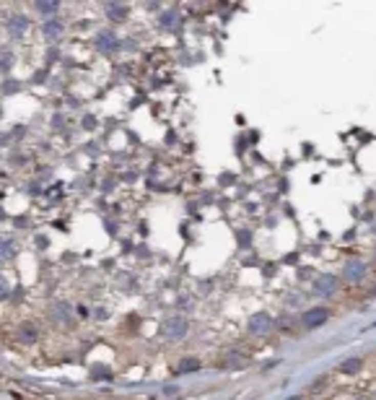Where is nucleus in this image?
Returning <instances> with one entry per match:
<instances>
[{
	"mask_svg": "<svg viewBox=\"0 0 376 400\" xmlns=\"http://www.w3.org/2000/svg\"><path fill=\"white\" fill-rule=\"evenodd\" d=\"M163 333H166V338H174V341H179V338H184L187 335V319L184 317H169L163 323Z\"/></svg>",
	"mask_w": 376,
	"mask_h": 400,
	"instance_id": "f257e3e1",
	"label": "nucleus"
},
{
	"mask_svg": "<svg viewBox=\"0 0 376 400\" xmlns=\"http://www.w3.org/2000/svg\"><path fill=\"white\" fill-rule=\"evenodd\" d=\"M329 319V309L327 307H314V309H309L306 314H304V325L306 328H319V325H324Z\"/></svg>",
	"mask_w": 376,
	"mask_h": 400,
	"instance_id": "f03ea898",
	"label": "nucleus"
},
{
	"mask_svg": "<svg viewBox=\"0 0 376 400\" xmlns=\"http://www.w3.org/2000/svg\"><path fill=\"white\" fill-rule=\"evenodd\" d=\"M343 275L348 278L350 284H358L361 278L366 275V263H363V260H348V265H345Z\"/></svg>",
	"mask_w": 376,
	"mask_h": 400,
	"instance_id": "7ed1b4c3",
	"label": "nucleus"
},
{
	"mask_svg": "<svg viewBox=\"0 0 376 400\" xmlns=\"http://www.w3.org/2000/svg\"><path fill=\"white\" fill-rule=\"evenodd\" d=\"M335 289H338V278L335 275H319L317 281H314V291L322 294V296L335 294Z\"/></svg>",
	"mask_w": 376,
	"mask_h": 400,
	"instance_id": "20e7f679",
	"label": "nucleus"
},
{
	"mask_svg": "<svg viewBox=\"0 0 376 400\" xmlns=\"http://www.w3.org/2000/svg\"><path fill=\"white\" fill-rule=\"evenodd\" d=\"M96 47H99L101 52H114V50H119V39H117L114 31H101V34L96 36Z\"/></svg>",
	"mask_w": 376,
	"mask_h": 400,
	"instance_id": "39448f33",
	"label": "nucleus"
},
{
	"mask_svg": "<svg viewBox=\"0 0 376 400\" xmlns=\"http://www.w3.org/2000/svg\"><path fill=\"white\" fill-rule=\"evenodd\" d=\"M270 325H273V317H270V314H255L252 323H249V330L260 335V333H267Z\"/></svg>",
	"mask_w": 376,
	"mask_h": 400,
	"instance_id": "423d86ee",
	"label": "nucleus"
},
{
	"mask_svg": "<svg viewBox=\"0 0 376 400\" xmlns=\"http://www.w3.org/2000/svg\"><path fill=\"white\" fill-rule=\"evenodd\" d=\"M104 13L112 21H124V18H128V6H124V3H104Z\"/></svg>",
	"mask_w": 376,
	"mask_h": 400,
	"instance_id": "0eeeda50",
	"label": "nucleus"
},
{
	"mask_svg": "<svg viewBox=\"0 0 376 400\" xmlns=\"http://www.w3.org/2000/svg\"><path fill=\"white\" fill-rule=\"evenodd\" d=\"M26 29H29V21H26L24 16H11V18H8V34H11V36L18 39V36L26 34Z\"/></svg>",
	"mask_w": 376,
	"mask_h": 400,
	"instance_id": "6e6552de",
	"label": "nucleus"
},
{
	"mask_svg": "<svg viewBox=\"0 0 376 400\" xmlns=\"http://www.w3.org/2000/svg\"><path fill=\"white\" fill-rule=\"evenodd\" d=\"M41 34H45L47 39H57L62 34V24L60 21H47L45 26H41Z\"/></svg>",
	"mask_w": 376,
	"mask_h": 400,
	"instance_id": "1a4fd4ad",
	"label": "nucleus"
},
{
	"mask_svg": "<svg viewBox=\"0 0 376 400\" xmlns=\"http://www.w3.org/2000/svg\"><path fill=\"white\" fill-rule=\"evenodd\" d=\"M34 6H36V11H39V13H45V16H52V13L60 8L57 0H39V3H34Z\"/></svg>",
	"mask_w": 376,
	"mask_h": 400,
	"instance_id": "9d476101",
	"label": "nucleus"
},
{
	"mask_svg": "<svg viewBox=\"0 0 376 400\" xmlns=\"http://www.w3.org/2000/svg\"><path fill=\"white\" fill-rule=\"evenodd\" d=\"M55 319H57V323H65V325H73V317H70V309L65 307V304H57L55 309Z\"/></svg>",
	"mask_w": 376,
	"mask_h": 400,
	"instance_id": "9b49d317",
	"label": "nucleus"
},
{
	"mask_svg": "<svg viewBox=\"0 0 376 400\" xmlns=\"http://www.w3.org/2000/svg\"><path fill=\"white\" fill-rule=\"evenodd\" d=\"M361 369V358L358 356H350V358H345V362L340 364V372H345V374H356Z\"/></svg>",
	"mask_w": 376,
	"mask_h": 400,
	"instance_id": "f8f14e48",
	"label": "nucleus"
},
{
	"mask_svg": "<svg viewBox=\"0 0 376 400\" xmlns=\"http://www.w3.org/2000/svg\"><path fill=\"white\" fill-rule=\"evenodd\" d=\"M177 24H179V13L177 11H166L161 16V26L163 29H177Z\"/></svg>",
	"mask_w": 376,
	"mask_h": 400,
	"instance_id": "ddd939ff",
	"label": "nucleus"
},
{
	"mask_svg": "<svg viewBox=\"0 0 376 400\" xmlns=\"http://www.w3.org/2000/svg\"><path fill=\"white\" fill-rule=\"evenodd\" d=\"M13 255H16V245L11 242V239H0V260L13 257Z\"/></svg>",
	"mask_w": 376,
	"mask_h": 400,
	"instance_id": "4468645a",
	"label": "nucleus"
},
{
	"mask_svg": "<svg viewBox=\"0 0 376 400\" xmlns=\"http://www.w3.org/2000/svg\"><path fill=\"white\" fill-rule=\"evenodd\" d=\"M18 338H21L24 343H31V341L36 338V330H34V325H29V323H26V325L18 330Z\"/></svg>",
	"mask_w": 376,
	"mask_h": 400,
	"instance_id": "2eb2a0df",
	"label": "nucleus"
},
{
	"mask_svg": "<svg viewBox=\"0 0 376 400\" xmlns=\"http://www.w3.org/2000/svg\"><path fill=\"white\" fill-rule=\"evenodd\" d=\"M246 362H244V356L241 353H228L226 356V367H244Z\"/></svg>",
	"mask_w": 376,
	"mask_h": 400,
	"instance_id": "dca6fc26",
	"label": "nucleus"
},
{
	"mask_svg": "<svg viewBox=\"0 0 376 400\" xmlns=\"http://www.w3.org/2000/svg\"><path fill=\"white\" fill-rule=\"evenodd\" d=\"M195 369H200V362H197V358H187V362L179 364V372H195Z\"/></svg>",
	"mask_w": 376,
	"mask_h": 400,
	"instance_id": "f3484780",
	"label": "nucleus"
},
{
	"mask_svg": "<svg viewBox=\"0 0 376 400\" xmlns=\"http://www.w3.org/2000/svg\"><path fill=\"white\" fill-rule=\"evenodd\" d=\"M13 65V55L11 52H0V70H8Z\"/></svg>",
	"mask_w": 376,
	"mask_h": 400,
	"instance_id": "a211bd4d",
	"label": "nucleus"
},
{
	"mask_svg": "<svg viewBox=\"0 0 376 400\" xmlns=\"http://www.w3.org/2000/svg\"><path fill=\"white\" fill-rule=\"evenodd\" d=\"M8 294H11V284H8L6 275H0V299H6Z\"/></svg>",
	"mask_w": 376,
	"mask_h": 400,
	"instance_id": "6ab92c4d",
	"label": "nucleus"
},
{
	"mask_svg": "<svg viewBox=\"0 0 376 400\" xmlns=\"http://www.w3.org/2000/svg\"><path fill=\"white\" fill-rule=\"evenodd\" d=\"M288 400H301V397H299V395H294V397H288Z\"/></svg>",
	"mask_w": 376,
	"mask_h": 400,
	"instance_id": "aec40b11",
	"label": "nucleus"
}]
</instances>
